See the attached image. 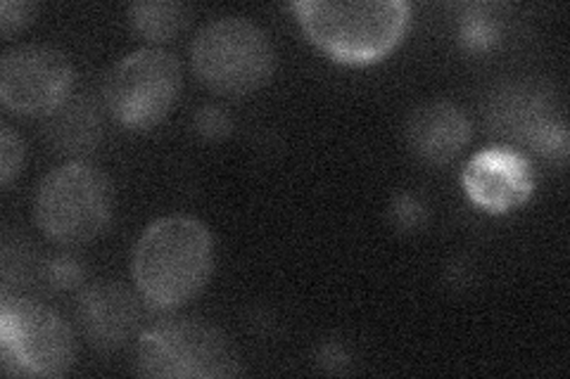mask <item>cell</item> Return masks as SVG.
Returning a JSON list of instances; mask_svg holds the SVG:
<instances>
[{
	"instance_id": "obj_12",
	"label": "cell",
	"mask_w": 570,
	"mask_h": 379,
	"mask_svg": "<svg viewBox=\"0 0 570 379\" xmlns=\"http://www.w3.org/2000/svg\"><path fill=\"white\" fill-rule=\"evenodd\" d=\"M471 140V123L461 107L433 100L412 112L406 123V142L428 164H450Z\"/></svg>"
},
{
	"instance_id": "obj_14",
	"label": "cell",
	"mask_w": 570,
	"mask_h": 379,
	"mask_svg": "<svg viewBox=\"0 0 570 379\" xmlns=\"http://www.w3.org/2000/svg\"><path fill=\"white\" fill-rule=\"evenodd\" d=\"M129 17L142 39L165 43L188 24V8L181 3H169V0H148V3H134L129 8Z\"/></svg>"
},
{
	"instance_id": "obj_6",
	"label": "cell",
	"mask_w": 570,
	"mask_h": 379,
	"mask_svg": "<svg viewBox=\"0 0 570 379\" xmlns=\"http://www.w3.org/2000/svg\"><path fill=\"white\" fill-rule=\"evenodd\" d=\"M77 358L71 328L48 306L3 297L0 303V363L10 377H62Z\"/></svg>"
},
{
	"instance_id": "obj_1",
	"label": "cell",
	"mask_w": 570,
	"mask_h": 379,
	"mask_svg": "<svg viewBox=\"0 0 570 379\" xmlns=\"http://www.w3.org/2000/svg\"><path fill=\"white\" fill-rule=\"evenodd\" d=\"M214 270V238L193 216H165L142 230L134 249L136 292L153 311L171 313L198 297Z\"/></svg>"
},
{
	"instance_id": "obj_20",
	"label": "cell",
	"mask_w": 570,
	"mask_h": 379,
	"mask_svg": "<svg viewBox=\"0 0 570 379\" xmlns=\"http://www.w3.org/2000/svg\"><path fill=\"white\" fill-rule=\"evenodd\" d=\"M463 41L475 50L490 48L497 41V27L488 20V17L475 14L466 22V27H463Z\"/></svg>"
},
{
	"instance_id": "obj_15",
	"label": "cell",
	"mask_w": 570,
	"mask_h": 379,
	"mask_svg": "<svg viewBox=\"0 0 570 379\" xmlns=\"http://www.w3.org/2000/svg\"><path fill=\"white\" fill-rule=\"evenodd\" d=\"M24 142L17 136L10 126H3L0 131V183L8 188L14 176H20L24 167Z\"/></svg>"
},
{
	"instance_id": "obj_4",
	"label": "cell",
	"mask_w": 570,
	"mask_h": 379,
	"mask_svg": "<svg viewBox=\"0 0 570 379\" xmlns=\"http://www.w3.org/2000/svg\"><path fill=\"white\" fill-rule=\"evenodd\" d=\"M112 216V186L86 161L50 171L33 197V221L50 242L79 247L96 240Z\"/></svg>"
},
{
	"instance_id": "obj_16",
	"label": "cell",
	"mask_w": 570,
	"mask_h": 379,
	"mask_svg": "<svg viewBox=\"0 0 570 379\" xmlns=\"http://www.w3.org/2000/svg\"><path fill=\"white\" fill-rule=\"evenodd\" d=\"M195 133L205 140H222L230 133V119L226 117V112L222 107H214V104H205L195 114Z\"/></svg>"
},
{
	"instance_id": "obj_5",
	"label": "cell",
	"mask_w": 570,
	"mask_h": 379,
	"mask_svg": "<svg viewBox=\"0 0 570 379\" xmlns=\"http://www.w3.org/2000/svg\"><path fill=\"white\" fill-rule=\"evenodd\" d=\"M136 368L138 375L157 379H224L240 375V358L214 325L176 318L140 335Z\"/></svg>"
},
{
	"instance_id": "obj_10",
	"label": "cell",
	"mask_w": 570,
	"mask_h": 379,
	"mask_svg": "<svg viewBox=\"0 0 570 379\" xmlns=\"http://www.w3.org/2000/svg\"><path fill=\"white\" fill-rule=\"evenodd\" d=\"M492 121L504 136L523 140L544 154L566 157L568 152L566 123L554 119V102L534 90H509L497 100Z\"/></svg>"
},
{
	"instance_id": "obj_8",
	"label": "cell",
	"mask_w": 570,
	"mask_h": 379,
	"mask_svg": "<svg viewBox=\"0 0 570 379\" xmlns=\"http://www.w3.org/2000/svg\"><path fill=\"white\" fill-rule=\"evenodd\" d=\"M75 69L50 46H17L0 60V100L22 117H48L69 98Z\"/></svg>"
},
{
	"instance_id": "obj_19",
	"label": "cell",
	"mask_w": 570,
	"mask_h": 379,
	"mask_svg": "<svg viewBox=\"0 0 570 379\" xmlns=\"http://www.w3.org/2000/svg\"><path fill=\"white\" fill-rule=\"evenodd\" d=\"M423 207L419 205L416 197L412 195H400L395 205H392V221L400 226L402 230H414L423 226Z\"/></svg>"
},
{
	"instance_id": "obj_11",
	"label": "cell",
	"mask_w": 570,
	"mask_h": 379,
	"mask_svg": "<svg viewBox=\"0 0 570 379\" xmlns=\"http://www.w3.org/2000/svg\"><path fill=\"white\" fill-rule=\"evenodd\" d=\"M138 301L119 282H98L79 299V322L96 349L115 351L134 337L138 328Z\"/></svg>"
},
{
	"instance_id": "obj_2",
	"label": "cell",
	"mask_w": 570,
	"mask_h": 379,
	"mask_svg": "<svg viewBox=\"0 0 570 379\" xmlns=\"http://www.w3.org/2000/svg\"><path fill=\"white\" fill-rule=\"evenodd\" d=\"M291 10L309 41L335 62L373 64L395 50L409 27L412 8L404 0L373 3H293Z\"/></svg>"
},
{
	"instance_id": "obj_9",
	"label": "cell",
	"mask_w": 570,
	"mask_h": 379,
	"mask_svg": "<svg viewBox=\"0 0 570 379\" xmlns=\"http://www.w3.org/2000/svg\"><path fill=\"white\" fill-rule=\"evenodd\" d=\"M463 188L478 207L504 213L528 202L532 195V171L528 159L519 152L504 148L483 150L463 171Z\"/></svg>"
},
{
	"instance_id": "obj_3",
	"label": "cell",
	"mask_w": 570,
	"mask_h": 379,
	"mask_svg": "<svg viewBox=\"0 0 570 379\" xmlns=\"http://www.w3.org/2000/svg\"><path fill=\"white\" fill-rule=\"evenodd\" d=\"M190 60L195 77L212 93L245 98L274 77L276 50L255 22L245 17H219L195 33Z\"/></svg>"
},
{
	"instance_id": "obj_17",
	"label": "cell",
	"mask_w": 570,
	"mask_h": 379,
	"mask_svg": "<svg viewBox=\"0 0 570 379\" xmlns=\"http://www.w3.org/2000/svg\"><path fill=\"white\" fill-rule=\"evenodd\" d=\"M46 278L52 287H58V290H71V287H77L83 280V268L77 259L62 255L48 261Z\"/></svg>"
},
{
	"instance_id": "obj_13",
	"label": "cell",
	"mask_w": 570,
	"mask_h": 379,
	"mask_svg": "<svg viewBox=\"0 0 570 379\" xmlns=\"http://www.w3.org/2000/svg\"><path fill=\"white\" fill-rule=\"evenodd\" d=\"M100 133L98 107L81 96H69L56 112L48 114V140L62 154H88L98 146Z\"/></svg>"
},
{
	"instance_id": "obj_18",
	"label": "cell",
	"mask_w": 570,
	"mask_h": 379,
	"mask_svg": "<svg viewBox=\"0 0 570 379\" xmlns=\"http://www.w3.org/2000/svg\"><path fill=\"white\" fill-rule=\"evenodd\" d=\"M36 14V6L33 3H12V0H6L0 3V29H3L6 39H10L12 33L22 31Z\"/></svg>"
},
{
	"instance_id": "obj_7",
	"label": "cell",
	"mask_w": 570,
	"mask_h": 379,
	"mask_svg": "<svg viewBox=\"0 0 570 379\" xmlns=\"http://www.w3.org/2000/svg\"><path fill=\"white\" fill-rule=\"evenodd\" d=\"M184 71L171 52L142 48L119 60L105 79V107L124 129L148 131L165 121L181 96Z\"/></svg>"
}]
</instances>
